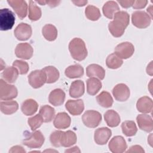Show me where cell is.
Segmentation results:
<instances>
[{
    "mask_svg": "<svg viewBox=\"0 0 153 153\" xmlns=\"http://www.w3.org/2000/svg\"><path fill=\"white\" fill-rule=\"evenodd\" d=\"M76 135L74 131L71 130H68L66 131H62L60 138L61 146L69 147L76 143Z\"/></svg>",
    "mask_w": 153,
    "mask_h": 153,
    "instance_id": "cell-19",
    "label": "cell"
},
{
    "mask_svg": "<svg viewBox=\"0 0 153 153\" xmlns=\"http://www.w3.org/2000/svg\"><path fill=\"white\" fill-rule=\"evenodd\" d=\"M144 152H145L144 150L139 145L132 146H131L130 148V149H128L126 151V152H127V153H128V152H140V153H143Z\"/></svg>",
    "mask_w": 153,
    "mask_h": 153,
    "instance_id": "cell-44",
    "label": "cell"
},
{
    "mask_svg": "<svg viewBox=\"0 0 153 153\" xmlns=\"http://www.w3.org/2000/svg\"><path fill=\"white\" fill-rule=\"evenodd\" d=\"M71 119L69 115L65 112L58 113L54 120L53 124L56 128L58 129H65L67 128L70 126Z\"/></svg>",
    "mask_w": 153,
    "mask_h": 153,
    "instance_id": "cell-18",
    "label": "cell"
},
{
    "mask_svg": "<svg viewBox=\"0 0 153 153\" xmlns=\"http://www.w3.org/2000/svg\"><path fill=\"white\" fill-rule=\"evenodd\" d=\"M120 4V5L122 6V7L127 8L130 7L133 5L134 1H117Z\"/></svg>",
    "mask_w": 153,
    "mask_h": 153,
    "instance_id": "cell-45",
    "label": "cell"
},
{
    "mask_svg": "<svg viewBox=\"0 0 153 153\" xmlns=\"http://www.w3.org/2000/svg\"><path fill=\"white\" fill-rule=\"evenodd\" d=\"M28 81L33 88H38L46 82L45 73L42 69L33 71L28 76Z\"/></svg>",
    "mask_w": 153,
    "mask_h": 153,
    "instance_id": "cell-9",
    "label": "cell"
},
{
    "mask_svg": "<svg viewBox=\"0 0 153 153\" xmlns=\"http://www.w3.org/2000/svg\"><path fill=\"white\" fill-rule=\"evenodd\" d=\"M129 14L124 11H119L115 13L114 20L108 24L109 30L114 37H120L124 33L126 28L129 24Z\"/></svg>",
    "mask_w": 153,
    "mask_h": 153,
    "instance_id": "cell-1",
    "label": "cell"
},
{
    "mask_svg": "<svg viewBox=\"0 0 153 153\" xmlns=\"http://www.w3.org/2000/svg\"><path fill=\"white\" fill-rule=\"evenodd\" d=\"M120 11L118 4L114 1H107L102 7V11L104 16L110 19L113 18L115 13Z\"/></svg>",
    "mask_w": 153,
    "mask_h": 153,
    "instance_id": "cell-25",
    "label": "cell"
},
{
    "mask_svg": "<svg viewBox=\"0 0 153 153\" xmlns=\"http://www.w3.org/2000/svg\"><path fill=\"white\" fill-rule=\"evenodd\" d=\"M136 108L142 113H150L152 112L153 108L152 100L148 96H143L138 99L136 103Z\"/></svg>",
    "mask_w": 153,
    "mask_h": 153,
    "instance_id": "cell-21",
    "label": "cell"
},
{
    "mask_svg": "<svg viewBox=\"0 0 153 153\" xmlns=\"http://www.w3.org/2000/svg\"><path fill=\"white\" fill-rule=\"evenodd\" d=\"M69 50L74 59L81 61L87 56V50L85 42L79 38H75L69 44Z\"/></svg>",
    "mask_w": 153,
    "mask_h": 153,
    "instance_id": "cell-2",
    "label": "cell"
},
{
    "mask_svg": "<svg viewBox=\"0 0 153 153\" xmlns=\"http://www.w3.org/2000/svg\"><path fill=\"white\" fill-rule=\"evenodd\" d=\"M62 131L60 130H56L53 131L50 136V140L52 145H53L55 147H60V138L61 135Z\"/></svg>",
    "mask_w": 153,
    "mask_h": 153,
    "instance_id": "cell-41",
    "label": "cell"
},
{
    "mask_svg": "<svg viewBox=\"0 0 153 153\" xmlns=\"http://www.w3.org/2000/svg\"><path fill=\"white\" fill-rule=\"evenodd\" d=\"M10 152H26L25 150L21 146H14L11 148V149L9 151Z\"/></svg>",
    "mask_w": 153,
    "mask_h": 153,
    "instance_id": "cell-46",
    "label": "cell"
},
{
    "mask_svg": "<svg viewBox=\"0 0 153 153\" xmlns=\"http://www.w3.org/2000/svg\"><path fill=\"white\" fill-rule=\"evenodd\" d=\"M45 140L42 133L39 130H35L32 133H28L22 143L30 148H39L42 146Z\"/></svg>",
    "mask_w": 153,
    "mask_h": 153,
    "instance_id": "cell-3",
    "label": "cell"
},
{
    "mask_svg": "<svg viewBox=\"0 0 153 153\" xmlns=\"http://www.w3.org/2000/svg\"><path fill=\"white\" fill-rule=\"evenodd\" d=\"M35 2L42 5L45 4H48L51 8L57 6L60 2V1H36Z\"/></svg>",
    "mask_w": 153,
    "mask_h": 153,
    "instance_id": "cell-42",
    "label": "cell"
},
{
    "mask_svg": "<svg viewBox=\"0 0 153 153\" xmlns=\"http://www.w3.org/2000/svg\"><path fill=\"white\" fill-rule=\"evenodd\" d=\"M15 23V15L8 8L0 10V29L1 30L11 29Z\"/></svg>",
    "mask_w": 153,
    "mask_h": 153,
    "instance_id": "cell-4",
    "label": "cell"
},
{
    "mask_svg": "<svg viewBox=\"0 0 153 153\" xmlns=\"http://www.w3.org/2000/svg\"><path fill=\"white\" fill-rule=\"evenodd\" d=\"M65 75L69 78H76L84 75V69L81 65L75 64L68 66L65 71Z\"/></svg>",
    "mask_w": 153,
    "mask_h": 153,
    "instance_id": "cell-31",
    "label": "cell"
},
{
    "mask_svg": "<svg viewBox=\"0 0 153 153\" xmlns=\"http://www.w3.org/2000/svg\"><path fill=\"white\" fill-rule=\"evenodd\" d=\"M13 66L17 69L19 74L20 75L27 74L29 69L28 63L26 62L20 60H16L13 63Z\"/></svg>",
    "mask_w": 153,
    "mask_h": 153,
    "instance_id": "cell-40",
    "label": "cell"
},
{
    "mask_svg": "<svg viewBox=\"0 0 153 153\" xmlns=\"http://www.w3.org/2000/svg\"><path fill=\"white\" fill-rule=\"evenodd\" d=\"M102 82L98 79L91 77L87 80V91L91 96L96 94L102 88Z\"/></svg>",
    "mask_w": 153,
    "mask_h": 153,
    "instance_id": "cell-29",
    "label": "cell"
},
{
    "mask_svg": "<svg viewBox=\"0 0 153 153\" xmlns=\"http://www.w3.org/2000/svg\"><path fill=\"white\" fill-rule=\"evenodd\" d=\"M134 45L129 42H124L117 45L115 48V54L120 59H126L134 53Z\"/></svg>",
    "mask_w": 153,
    "mask_h": 153,
    "instance_id": "cell-8",
    "label": "cell"
},
{
    "mask_svg": "<svg viewBox=\"0 0 153 153\" xmlns=\"http://www.w3.org/2000/svg\"><path fill=\"white\" fill-rule=\"evenodd\" d=\"M85 91L84 83L81 80H76L72 82L69 88V95L74 98L82 96Z\"/></svg>",
    "mask_w": 153,
    "mask_h": 153,
    "instance_id": "cell-23",
    "label": "cell"
},
{
    "mask_svg": "<svg viewBox=\"0 0 153 153\" xmlns=\"http://www.w3.org/2000/svg\"><path fill=\"white\" fill-rule=\"evenodd\" d=\"M41 10L36 5L35 1H29V19L31 21H36L41 17Z\"/></svg>",
    "mask_w": 153,
    "mask_h": 153,
    "instance_id": "cell-36",
    "label": "cell"
},
{
    "mask_svg": "<svg viewBox=\"0 0 153 153\" xmlns=\"http://www.w3.org/2000/svg\"><path fill=\"white\" fill-rule=\"evenodd\" d=\"M18 94L17 88L11 84H8L4 79H0V99L8 100L16 98Z\"/></svg>",
    "mask_w": 153,
    "mask_h": 153,
    "instance_id": "cell-7",
    "label": "cell"
},
{
    "mask_svg": "<svg viewBox=\"0 0 153 153\" xmlns=\"http://www.w3.org/2000/svg\"><path fill=\"white\" fill-rule=\"evenodd\" d=\"M33 53L32 47L27 42L19 44L15 50V54L19 58L27 60L32 57Z\"/></svg>",
    "mask_w": 153,
    "mask_h": 153,
    "instance_id": "cell-14",
    "label": "cell"
},
{
    "mask_svg": "<svg viewBox=\"0 0 153 153\" xmlns=\"http://www.w3.org/2000/svg\"><path fill=\"white\" fill-rule=\"evenodd\" d=\"M85 14L86 17L92 21L97 20L101 16L99 9L94 6L89 5L85 8Z\"/></svg>",
    "mask_w": 153,
    "mask_h": 153,
    "instance_id": "cell-38",
    "label": "cell"
},
{
    "mask_svg": "<svg viewBox=\"0 0 153 153\" xmlns=\"http://www.w3.org/2000/svg\"><path fill=\"white\" fill-rule=\"evenodd\" d=\"M123 133L127 137L135 135L137 131V128L135 123L133 121L127 120L124 121L121 124Z\"/></svg>",
    "mask_w": 153,
    "mask_h": 153,
    "instance_id": "cell-35",
    "label": "cell"
},
{
    "mask_svg": "<svg viewBox=\"0 0 153 153\" xmlns=\"http://www.w3.org/2000/svg\"><path fill=\"white\" fill-rule=\"evenodd\" d=\"M105 121L107 125L111 127H115L120 123V117L114 110H108L104 114Z\"/></svg>",
    "mask_w": 153,
    "mask_h": 153,
    "instance_id": "cell-26",
    "label": "cell"
},
{
    "mask_svg": "<svg viewBox=\"0 0 153 153\" xmlns=\"http://www.w3.org/2000/svg\"><path fill=\"white\" fill-rule=\"evenodd\" d=\"M112 94L117 100L124 102L129 98L130 90L126 84H118L112 89Z\"/></svg>",
    "mask_w": 153,
    "mask_h": 153,
    "instance_id": "cell-12",
    "label": "cell"
},
{
    "mask_svg": "<svg viewBox=\"0 0 153 153\" xmlns=\"http://www.w3.org/2000/svg\"><path fill=\"white\" fill-rule=\"evenodd\" d=\"M123 61L115 53L109 54L106 60V65L110 69H117L123 65Z\"/></svg>",
    "mask_w": 153,
    "mask_h": 153,
    "instance_id": "cell-37",
    "label": "cell"
},
{
    "mask_svg": "<svg viewBox=\"0 0 153 153\" xmlns=\"http://www.w3.org/2000/svg\"><path fill=\"white\" fill-rule=\"evenodd\" d=\"M151 18L149 14L143 11H136L132 13L131 22L133 25L137 28L144 29L149 26Z\"/></svg>",
    "mask_w": 153,
    "mask_h": 153,
    "instance_id": "cell-5",
    "label": "cell"
},
{
    "mask_svg": "<svg viewBox=\"0 0 153 153\" xmlns=\"http://www.w3.org/2000/svg\"><path fill=\"white\" fill-rule=\"evenodd\" d=\"M42 33L44 37L49 41H54L57 36V30L51 24H47L42 27Z\"/></svg>",
    "mask_w": 153,
    "mask_h": 153,
    "instance_id": "cell-32",
    "label": "cell"
},
{
    "mask_svg": "<svg viewBox=\"0 0 153 153\" xmlns=\"http://www.w3.org/2000/svg\"><path fill=\"white\" fill-rule=\"evenodd\" d=\"M39 114L42 117L44 122L49 123L53 120L55 115L54 109L49 105H44L40 108Z\"/></svg>",
    "mask_w": 153,
    "mask_h": 153,
    "instance_id": "cell-34",
    "label": "cell"
},
{
    "mask_svg": "<svg viewBox=\"0 0 153 153\" xmlns=\"http://www.w3.org/2000/svg\"><path fill=\"white\" fill-rule=\"evenodd\" d=\"M38 108V103L32 99L25 100L22 104L21 110L22 112L27 116L35 114Z\"/></svg>",
    "mask_w": 153,
    "mask_h": 153,
    "instance_id": "cell-24",
    "label": "cell"
},
{
    "mask_svg": "<svg viewBox=\"0 0 153 153\" xmlns=\"http://www.w3.org/2000/svg\"><path fill=\"white\" fill-rule=\"evenodd\" d=\"M46 76V82L48 84L55 82L59 78L60 74L57 68L53 66H48L42 69Z\"/></svg>",
    "mask_w": 153,
    "mask_h": 153,
    "instance_id": "cell-30",
    "label": "cell"
},
{
    "mask_svg": "<svg viewBox=\"0 0 153 153\" xmlns=\"http://www.w3.org/2000/svg\"><path fill=\"white\" fill-rule=\"evenodd\" d=\"M109 150L113 153H122L126 151L127 145L123 137L121 136H114L109 142Z\"/></svg>",
    "mask_w": 153,
    "mask_h": 153,
    "instance_id": "cell-10",
    "label": "cell"
},
{
    "mask_svg": "<svg viewBox=\"0 0 153 153\" xmlns=\"http://www.w3.org/2000/svg\"><path fill=\"white\" fill-rule=\"evenodd\" d=\"M75 5L81 7L85 5L88 2L87 1H72Z\"/></svg>",
    "mask_w": 153,
    "mask_h": 153,
    "instance_id": "cell-47",
    "label": "cell"
},
{
    "mask_svg": "<svg viewBox=\"0 0 153 153\" xmlns=\"http://www.w3.org/2000/svg\"><path fill=\"white\" fill-rule=\"evenodd\" d=\"M65 107L68 111L72 115H79L84 111V105L81 99H69L66 103Z\"/></svg>",
    "mask_w": 153,
    "mask_h": 153,
    "instance_id": "cell-16",
    "label": "cell"
},
{
    "mask_svg": "<svg viewBox=\"0 0 153 153\" xmlns=\"http://www.w3.org/2000/svg\"><path fill=\"white\" fill-rule=\"evenodd\" d=\"M7 2L13 8L15 13L20 19L26 17L27 13V5L25 1L8 0Z\"/></svg>",
    "mask_w": 153,
    "mask_h": 153,
    "instance_id": "cell-13",
    "label": "cell"
},
{
    "mask_svg": "<svg viewBox=\"0 0 153 153\" xmlns=\"http://www.w3.org/2000/svg\"><path fill=\"white\" fill-rule=\"evenodd\" d=\"M65 99V93L60 88H56L51 91L48 96L49 102L54 106L62 105Z\"/></svg>",
    "mask_w": 153,
    "mask_h": 153,
    "instance_id": "cell-20",
    "label": "cell"
},
{
    "mask_svg": "<svg viewBox=\"0 0 153 153\" xmlns=\"http://www.w3.org/2000/svg\"><path fill=\"white\" fill-rule=\"evenodd\" d=\"M19 108V105L14 100L1 101L0 102V109L2 113L6 115H11L16 112Z\"/></svg>",
    "mask_w": 153,
    "mask_h": 153,
    "instance_id": "cell-27",
    "label": "cell"
},
{
    "mask_svg": "<svg viewBox=\"0 0 153 153\" xmlns=\"http://www.w3.org/2000/svg\"><path fill=\"white\" fill-rule=\"evenodd\" d=\"M43 122V118L39 114L30 118H29L27 120L28 124L29 125L32 131H35L36 130V129L39 128L42 125Z\"/></svg>",
    "mask_w": 153,
    "mask_h": 153,
    "instance_id": "cell-39",
    "label": "cell"
},
{
    "mask_svg": "<svg viewBox=\"0 0 153 153\" xmlns=\"http://www.w3.org/2000/svg\"><path fill=\"white\" fill-rule=\"evenodd\" d=\"M84 124L90 128H95L98 126L102 121L101 114L94 110L85 111L82 117Z\"/></svg>",
    "mask_w": 153,
    "mask_h": 153,
    "instance_id": "cell-6",
    "label": "cell"
},
{
    "mask_svg": "<svg viewBox=\"0 0 153 153\" xmlns=\"http://www.w3.org/2000/svg\"><path fill=\"white\" fill-rule=\"evenodd\" d=\"M112 135L111 129L108 127H100L94 131V139L95 142L98 145L106 144Z\"/></svg>",
    "mask_w": 153,
    "mask_h": 153,
    "instance_id": "cell-15",
    "label": "cell"
},
{
    "mask_svg": "<svg viewBox=\"0 0 153 153\" xmlns=\"http://www.w3.org/2000/svg\"><path fill=\"white\" fill-rule=\"evenodd\" d=\"M97 103L102 107L108 108L112 106L113 104V99L109 93L106 91L101 92L96 97Z\"/></svg>",
    "mask_w": 153,
    "mask_h": 153,
    "instance_id": "cell-33",
    "label": "cell"
},
{
    "mask_svg": "<svg viewBox=\"0 0 153 153\" xmlns=\"http://www.w3.org/2000/svg\"><path fill=\"white\" fill-rule=\"evenodd\" d=\"M17 69L14 66L6 68L1 74L2 79L9 83H14L19 75Z\"/></svg>",
    "mask_w": 153,
    "mask_h": 153,
    "instance_id": "cell-28",
    "label": "cell"
},
{
    "mask_svg": "<svg viewBox=\"0 0 153 153\" xmlns=\"http://www.w3.org/2000/svg\"><path fill=\"white\" fill-rule=\"evenodd\" d=\"M148 1H134V3L132 5L133 8L134 9H141L143 8L147 4Z\"/></svg>",
    "mask_w": 153,
    "mask_h": 153,
    "instance_id": "cell-43",
    "label": "cell"
},
{
    "mask_svg": "<svg viewBox=\"0 0 153 153\" xmlns=\"http://www.w3.org/2000/svg\"><path fill=\"white\" fill-rule=\"evenodd\" d=\"M136 121L140 129L146 132H151L153 129L152 117L148 114H139L136 117Z\"/></svg>",
    "mask_w": 153,
    "mask_h": 153,
    "instance_id": "cell-17",
    "label": "cell"
},
{
    "mask_svg": "<svg viewBox=\"0 0 153 153\" xmlns=\"http://www.w3.org/2000/svg\"><path fill=\"white\" fill-rule=\"evenodd\" d=\"M86 74L90 78L97 77L102 80L105 78V71L101 66L97 64H91L86 68Z\"/></svg>",
    "mask_w": 153,
    "mask_h": 153,
    "instance_id": "cell-22",
    "label": "cell"
},
{
    "mask_svg": "<svg viewBox=\"0 0 153 153\" xmlns=\"http://www.w3.org/2000/svg\"><path fill=\"white\" fill-rule=\"evenodd\" d=\"M31 26L25 23H21L14 29V33L16 38L20 41L27 40L32 35Z\"/></svg>",
    "mask_w": 153,
    "mask_h": 153,
    "instance_id": "cell-11",
    "label": "cell"
}]
</instances>
